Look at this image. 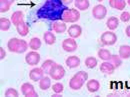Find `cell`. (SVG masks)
Returning <instances> with one entry per match:
<instances>
[{
  "mask_svg": "<svg viewBox=\"0 0 130 97\" xmlns=\"http://www.w3.org/2000/svg\"><path fill=\"white\" fill-rule=\"evenodd\" d=\"M88 79V74L85 71H78L74 74L69 81V87L72 90H79L84 85L85 81Z\"/></svg>",
  "mask_w": 130,
  "mask_h": 97,
  "instance_id": "obj_1",
  "label": "cell"
},
{
  "mask_svg": "<svg viewBox=\"0 0 130 97\" xmlns=\"http://www.w3.org/2000/svg\"><path fill=\"white\" fill-rule=\"evenodd\" d=\"M61 20L65 23H74L80 19V12L76 8L64 9L61 15Z\"/></svg>",
  "mask_w": 130,
  "mask_h": 97,
  "instance_id": "obj_2",
  "label": "cell"
},
{
  "mask_svg": "<svg viewBox=\"0 0 130 97\" xmlns=\"http://www.w3.org/2000/svg\"><path fill=\"white\" fill-rule=\"evenodd\" d=\"M100 40H101V43L103 45L111 46V45H114L117 42V35L114 32H111V31H106V32L101 34Z\"/></svg>",
  "mask_w": 130,
  "mask_h": 97,
  "instance_id": "obj_3",
  "label": "cell"
},
{
  "mask_svg": "<svg viewBox=\"0 0 130 97\" xmlns=\"http://www.w3.org/2000/svg\"><path fill=\"white\" fill-rule=\"evenodd\" d=\"M49 75H50V77L53 80H60V79H62L65 75L64 67L61 66V65L57 64V63H55V64L53 65V67L51 68V70L49 72Z\"/></svg>",
  "mask_w": 130,
  "mask_h": 97,
  "instance_id": "obj_4",
  "label": "cell"
},
{
  "mask_svg": "<svg viewBox=\"0 0 130 97\" xmlns=\"http://www.w3.org/2000/svg\"><path fill=\"white\" fill-rule=\"evenodd\" d=\"M107 15V8L102 5V4H98L95 5L92 9V16L97 20H101Z\"/></svg>",
  "mask_w": 130,
  "mask_h": 97,
  "instance_id": "obj_5",
  "label": "cell"
},
{
  "mask_svg": "<svg viewBox=\"0 0 130 97\" xmlns=\"http://www.w3.org/2000/svg\"><path fill=\"white\" fill-rule=\"evenodd\" d=\"M25 61H26L27 64L30 65V66H35V65L38 64L39 61H40V54L38 52L32 50V51H30V52H28L26 54Z\"/></svg>",
  "mask_w": 130,
  "mask_h": 97,
  "instance_id": "obj_6",
  "label": "cell"
},
{
  "mask_svg": "<svg viewBox=\"0 0 130 97\" xmlns=\"http://www.w3.org/2000/svg\"><path fill=\"white\" fill-rule=\"evenodd\" d=\"M77 42L74 40V38H66L62 42V48L66 52H74L77 49Z\"/></svg>",
  "mask_w": 130,
  "mask_h": 97,
  "instance_id": "obj_7",
  "label": "cell"
},
{
  "mask_svg": "<svg viewBox=\"0 0 130 97\" xmlns=\"http://www.w3.org/2000/svg\"><path fill=\"white\" fill-rule=\"evenodd\" d=\"M44 70L42 69V67H35L30 70L29 72V78L34 82L40 81V79L44 76Z\"/></svg>",
  "mask_w": 130,
  "mask_h": 97,
  "instance_id": "obj_8",
  "label": "cell"
},
{
  "mask_svg": "<svg viewBox=\"0 0 130 97\" xmlns=\"http://www.w3.org/2000/svg\"><path fill=\"white\" fill-rule=\"evenodd\" d=\"M21 93L24 96H37V92L35 91L34 86L28 82L23 83L21 85Z\"/></svg>",
  "mask_w": 130,
  "mask_h": 97,
  "instance_id": "obj_9",
  "label": "cell"
},
{
  "mask_svg": "<svg viewBox=\"0 0 130 97\" xmlns=\"http://www.w3.org/2000/svg\"><path fill=\"white\" fill-rule=\"evenodd\" d=\"M67 33L71 38H78L82 34V28L81 26L77 25V24H73L71 25L68 29H67Z\"/></svg>",
  "mask_w": 130,
  "mask_h": 97,
  "instance_id": "obj_10",
  "label": "cell"
},
{
  "mask_svg": "<svg viewBox=\"0 0 130 97\" xmlns=\"http://www.w3.org/2000/svg\"><path fill=\"white\" fill-rule=\"evenodd\" d=\"M114 70H115V67L110 61H103L100 65V71L104 74L111 75L113 74Z\"/></svg>",
  "mask_w": 130,
  "mask_h": 97,
  "instance_id": "obj_11",
  "label": "cell"
},
{
  "mask_svg": "<svg viewBox=\"0 0 130 97\" xmlns=\"http://www.w3.org/2000/svg\"><path fill=\"white\" fill-rule=\"evenodd\" d=\"M24 21V13L22 11H15L11 16V22L13 25L17 26L19 23Z\"/></svg>",
  "mask_w": 130,
  "mask_h": 97,
  "instance_id": "obj_12",
  "label": "cell"
},
{
  "mask_svg": "<svg viewBox=\"0 0 130 97\" xmlns=\"http://www.w3.org/2000/svg\"><path fill=\"white\" fill-rule=\"evenodd\" d=\"M66 65L69 68H76L80 65V59L78 56H69L66 59Z\"/></svg>",
  "mask_w": 130,
  "mask_h": 97,
  "instance_id": "obj_13",
  "label": "cell"
},
{
  "mask_svg": "<svg viewBox=\"0 0 130 97\" xmlns=\"http://www.w3.org/2000/svg\"><path fill=\"white\" fill-rule=\"evenodd\" d=\"M86 86H87V90H88L89 92L94 93V92H96V91L99 90V88H100V83H99V81L95 80V79H90V80H88Z\"/></svg>",
  "mask_w": 130,
  "mask_h": 97,
  "instance_id": "obj_14",
  "label": "cell"
},
{
  "mask_svg": "<svg viewBox=\"0 0 130 97\" xmlns=\"http://www.w3.org/2000/svg\"><path fill=\"white\" fill-rule=\"evenodd\" d=\"M50 78L51 77H48V76H43L40 79V81H39V87H40L41 90L46 91V90H48L49 88H50V86H51V79Z\"/></svg>",
  "mask_w": 130,
  "mask_h": 97,
  "instance_id": "obj_15",
  "label": "cell"
},
{
  "mask_svg": "<svg viewBox=\"0 0 130 97\" xmlns=\"http://www.w3.org/2000/svg\"><path fill=\"white\" fill-rule=\"evenodd\" d=\"M109 5L117 10H123L126 6L125 0H109Z\"/></svg>",
  "mask_w": 130,
  "mask_h": 97,
  "instance_id": "obj_16",
  "label": "cell"
},
{
  "mask_svg": "<svg viewBox=\"0 0 130 97\" xmlns=\"http://www.w3.org/2000/svg\"><path fill=\"white\" fill-rule=\"evenodd\" d=\"M16 29H17V32H18V34L20 36H26L29 33V27L26 24V22H24V21L21 22V23H19L17 25Z\"/></svg>",
  "mask_w": 130,
  "mask_h": 97,
  "instance_id": "obj_17",
  "label": "cell"
},
{
  "mask_svg": "<svg viewBox=\"0 0 130 97\" xmlns=\"http://www.w3.org/2000/svg\"><path fill=\"white\" fill-rule=\"evenodd\" d=\"M66 29H67V27H66L65 22H54L52 24V30L56 33H59V34L64 33Z\"/></svg>",
  "mask_w": 130,
  "mask_h": 97,
  "instance_id": "obj_18",
  "label": "cell"
},
{
  "mask_svg": "<svg viewBox=\"0 0 130 97\" xmlns=\"http://www.w3.org/2000/svg\"><path fill=\"white\" fill-rule=\"evenodd\" d=\"M18 45H19V39L18 38H11L8 42H7V48L10 52L16 53L17 49H18Z\"/></svg>",
  "mask_w": 130,
  "mask_h": 97,
  "instance_id": "obj_19",
  "label": "cell"
},
{
  "mask_svg": "<svg viewBox=\"0 0 130 97\" xmlns=\"http://www.w3.org/2000/svg\"><path fill=\"white\" fill-rule=\"evenodd\" d=\"M119 56L122 59L130 58V46L129 45H121L119 47Z\"/></svg>",
  "mask_w": 130,
  "mask_h": 97,
  "instance_id": "obj_20",
  "label": "cell"
},
{
  "mask_svg": "<svg viewBox=\"0 0 130 97\" xmlns=\"http://www.w3.org/2000/svg\"><path fill=\"white\" fill-rule=\"evenodd\" d=\"M98 57L103 61H109L111 58V53L108 49L101 48L98 50Z\"/></svg>",
  "mask_w": 130,
  "mask_h": 97,
  "instance_id": "obj_21",
  "label": "cell"
},
{
  "mask_svg": "<svg viewBox=\"0 0 130 97\" xmlns=\"http://www.w3.org/2000/svg\"><path fill=\"white\" fill-rule=\"evenodd\" d=\"M119 25V20L117 17H109L107 19V22H106V26L108 27V29L110 30H115Z\"/></svg>",
  "mask_w": 130,
  "mask_h": 97,
  "instance_id": "obj_22",
  "label": "cell"
},
{
  "mask_svg": "<svg viewBox=\"0 0 130 97\" xmlns=\"http://www.w3.org/2000/svg\"><path fill=\"white\" fill-rule=\"evenodd\" d=\"M43 40H44V42L46 44L52 45V44H54L56 42V37H55V35H54L53 32L47 31V32L44 33V35H43Z\"/></svg>",
  "mask_w": 130,
  "mask_h": 97,
  "instance_id": "obj_23",
  "label": "cell"
},
{
  "mask_svg": "<svg viewBox=\"0 0 130 97\" xmlns=\"http://www.w3.org/2000/svg\"><path fill=\"white\" fill-rule=\"evenodd\" d=\"M11 24H12V22L8 18H5V17H1L0 18V30L1 31H7V30H9Z\"/></svg>",
  "mask_w": 130,
  "mask_h": 97,
  "instance_id": "obj_24",
  "label": "cell"
},
{
  "mask_svg": "<svg viewBox=\"0 0 130 97\" xmlns=\"http://www.w3.org/2000/svg\"><path fill=\"white\" fill-rule=\"evenodd\" d=\"M28 44H29V48L31 49V50L36 51V50H38L41 47V40L38 37H33V38L30 39Z\"/></svg>",
  "mask_w": 130,
  "mask_h": 97,
  "instance_id": "obj_25",
  "label": "cell"
},
{
  "mask_svg": "<svg viewBox=\"0 0 130 97\" xmlns=\"http://www.w3.org/2000/svg\"><path fill=\"white\" fill-rule=\"evenodd\" d=\"M75 7L81 11L87 10L89 8V0H81V1L75 2Z\"/></svg>",
  "mask_w": 130,
  "mask_h": 97,
  "instance_id": "obj_26",
  "label": "cell"
},
{
  "mask_svg": "<svg viewBox=\"0 0 130 97\" xmlns=\"http://www.w3.org/2000/svg\"><path fill=\"white\" fill-rule=\"evenodd\" d=\"M84 63H85L87 68L92 69V68H94V67L97 66V59H96L95 57H93V56H89V57H87V58L85 59Z\"/></svg>",
  "mask_w": 130,
  "mask_h": 97,
  "instance_id": "obj_27",
  "label": "cell"
},
{
  "mask_svg": "<svg viewBox=\"0 0 130 97\" xmlns=\"http://www.w3.org/2000/svg\"><path fill=\"white\" fill-rule=\"evenodd\" d=\"M54 64H55V62H54L53 60H51V59H47V60H45V61L42 63L41 67H42V69L44 70L45 74H49L51 68L53 67V65Z\"/></svg>",
  "mask_w": 130,
  "mask_h": 97,
  "instance_id": "obj_28",
  "label": "cell"
},
{
  "mask_svg": "<svg viewBox=\"0 0 130 97\" xmlns=\"http://www.w3.org/2000/svg\"><path fill=\"white\" fill-rule=\"evenodd\" d=\"M11 5H12V3L8 0H0V12L1 13L7 12L10 9Z\"/></svg>",
  "mask_w": 130,
  "mask_h": 97,
  "instance_id": "obj_29",
  "label": "cell"
},
{
  "mask_svg": "<svg viewBox=\"0 0 130 97\" xmlns=\"http://www.w3.org/2000/svg\"><path fill=\"white\" fill-rule=\"evenodd\" d=\"M109 61L114 65L115 68H118L120 65L122 64V58L119 56V54L118 55H111V58H110Z\"/></svg>",
  "mask_w": 130,
  "mask_h": 97,
  "instance_id": "obj_30",
  "label": "cell"
},
{
  "mask_svg": "<svg viewBox=\"0 0 130 97\" xmlns=\"http://www.w3.org/2000/svg\"><path fill=\"white\" fill-rule=\"evenodd\" d=\"M52 90H53L55 93L60 94V93H62V92H63V90H64V86H63V84H62V83L57 82V83H55V84H53V85H52Z\"/></svg>",
  "mask_w": 130,
  "mask_h": 97,
  "instance_id": "obj_31",
  "label": "cell"
},
{
  "mask_svg": "<svg viewBox=\"0 0 130 97\" xmlns=\"http://www.w3.org/2000/svg\"><path fill=\"white\" fill-rule=\"evenodd\" d=\"M4 95L7 97L9 96H12V97H15V96H18V91H17L16 89H14V88H7L6 89V91L4 92Z\"/></svg>",
  "mask_w": 130,
  "mask_h": 97,
  "instance_id": "obj_32",
  "label": "cell"
},
{
  "mask_svg": "<svg viewBox=\"0 0 130 97\" xmlns=\"http://www.w3.org/2000/svg\"><path fill=\"white\" fill-rule=\"evenodd\" d=\"M120 20L122 22H128L130 21V13L127 12V11H124L122 12V14L120 15Z\"/></svg>",
  "mask_w": 130,
  "mask_h": 97,
  "instance_id": "obj_33",
  "label": "cell"
},
{
  "mask_svg": "<svg viewBox=\"0 0 130 97\" xmlns=\"http://www.w3.org/2000/svg\"><path fill=\"white\" fill-rule=\"evenodd\" d=\"M5 57H6V52H5V50H4V48L0 47V60H3Z\"/></svg>",
  "mask_w": 130,
  "mask_h": 97,
  "instance_id": "obj_34",
  "label": "cell"
},
{
  "mask_svg": "<svg viewBox=\"0 0 130 97\" xmlns=\"http://www.w3.org/2000/svg\"><path fill=\"white\" fill-rule=\"evenodd\" d=\"M64 5H69V4H71L72 2H73V0H60Z\"/></svg>",
  "mask_w": 130,
  "mask_h": 97,
  "instance_id": "obj_35",
  "label": "cell"
},
{
  "mask_svg": "<svg viewBox=\"0 0 130 97\" xmlns=\"http://www.w3.org/2000/svg\"><path fill=\"white\" fill-rule=\"evenodd\" d=\"M125 33H126L127 37H129L130 38V25H128V26L126 27V29H125Z\"/></svg>",
  "mask_w": 130,
  "mask_h": 97,
  "instance_id": "obj_36",
  "label": "cell"
},
{
  "mask_svg": "<svg viewBox=\"0 0 130 97\" xmlns=\"http://www.w3.org/2000/svg\"><path fill=\"white\" fill-rule=\"evenodd\" d=\"M8 1H10V2H11V3H13V2H14V1H15V0H8Z\"/></svg>",
  "mask_w": 130,
  "mask_h": 97,
  "instance_id": "obj_37",
  "label": "cell"
},
{
  "mask_svg": "<svg viewBox=\"0 0 130 97\" xmlns=\"http://www.w3.org/2000/svg\"><path fill=\"white\" fill-rule=\"evenodd\" d=\"M127 3H128V4L130 5V0H127Z\"/></svg>",
  "mask_w": 130,
  "mask_h": 97,
  "instance_id": "obj_38",
  "label": "cell"
},
{
  "mask_svg": "<svg viewBox=\"0 0 130 97\" xmlns=\"http://www.w3.org/2000/svg\"><path fill=\"white\" fill-rule=\"evenodd\" d=\"M77 1H81V0H75V2H77Z\"/></svg>",
  "mask_w": 130,
  "mask_h": 97,
  "instance_id": "obj_39",
  "label": "cell"
},
{
  "mask_svg": "<svg viewBox=\"0 0 130 97\" xmlns=\"http://www.w3.org/2000/svg\"><path fill=\"white\" fill-rule=\"evenodd\" d=\"M97 1H99V2H101V1H103V0H97Z\"/></svg>",
  "mask_w": 130,
  "mask_h": 97,
  "instance_id": "obj_40",
  "label": "cell"
}]
</instances>
